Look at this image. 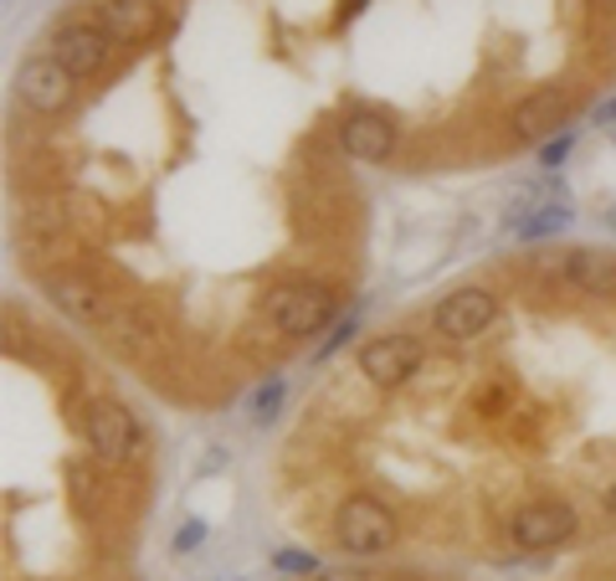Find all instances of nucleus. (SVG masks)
<instances>
[{
  "label": "nucleus",
  "instance_id": "2eb2a0df",
  "mask_svg": "<svg viewBox=\"0 0 616 581\" xmlns=\"http://www.w3.org/2000/svg\"><path fill=\"white\" fill-rule=\"evenodd\" d=\"M570 227V211L565 206H539V211H524V217H509V232L535 243V237H555V232Z\"/></svg>",
  "mask_w": 616,
  "mask_h": 581
},
{
  "label": "nucleus",
  "instance_id": "9b49d317",
  "mask_svg": "<svg viewBox=\"0 0 616 581\" xmlns=\"http://www.w3.org/2000/svg\"><path fill=\"white\" fill-rule=\"evenodd\" d=\"M339 145H345L355 160L380 165V160H390V149H396V129H390L386 114L360 104V109H349L345 124H339Z\"/></svg>",
  "mask_w": 616,
  "mask_h": 581
},
{
  "label": "nucleus",
  "instance_id": "412c9836",
  "mask_svg": "<svg viewBox=\"0 0 616 581\" xmlns=\"http://www.w3.org/2000/svg\"><path fill=\"white\" fill-rule=\"evenodd\" d=\"M314 581H376V577H365V571H314Z\"/></svg>",
  "mask_w": 616,
  "mask_h": 581
},
{
  "label": "nucleus",
  "instance_id": "f257e3e1",
  "mask_svg": "<svg viewBox=\"0 0 616 581\" xmlns=\"http://www.w3.org/2000/svg\"><path fill=\"white\" fill-rule=\"evenodd\" d=\"M329 319H335V294L319 284H282L268 298V325L288 339L319 335Z\"/></svg>",
  "mask_w": 616,
  "mask_h": 581
},
{
  "label": "nucleus",
  "instance_id": "393cba45",
  "mask_svg": "<svg viewBox=\"0 0 616 581\" xmlns=\"http://www.w3.org/2000/svg\"><path fill=\"white\" fill-rule=\"evenodd\" d=\"M606 221H612V227H616V211H612V217H606Z\"/></svg>",
  "mask_w": 616,
  "mask_h": 581
},
{
  "label": "nucleus",
  "instance_id": "5701e85b",
  "mask_svg": "<svg viewBox=\"0 0 616 581\" xmlns=\"http://www.w3.org/2000/svg\"><path fill=\"white\" fill-rule=\"evenodd\" d=\"M616 119V98H612V104H602V109H596V124H612Z\"/></svg>",
  "mask_w": 616,
  "mask_h": 581
},
{
  "label": "nucleus",
  "instance_id": "7ed1b4c3",
  "mask_svg": "<svg viewBox=\"0 0 616 581\" xmlns=\"http://www.w3.org/2000/svg\"><path fill=\"white\" fill-rule=\"evenodd\" d=\"M576 510L565 500H539V504H524V510H514L509 520V541L519 545V551H549V545H565L576 541Z\"/></svg>",
  "mask_w": 616,
  "mask_h": 581
},
{
  "label": "nucleus",
  "instance_id": "ddd939ff",
  "mask_svg": "<svg viewBox=\"0 0 616 581\" xmlns=\"http://www.w3.org/2000/svg\"><path fill=\"white\" fill-rule=\"evenodd\" d=\"M565 114H570V98H565L560 88H539V93H529L524 104H514L509 124L519 139H545L565 124Z\"/></svg>",
  "mask_w": 616,
  "mask_h": 581
},
{
  "label": "nucleus",
  "instance_id": "6ab92c4d",
  "mask_svg": "<svg viewBox=\"0 0 616 581\" xmlns=\"http://www.w3.org/2000/svg\"><path fill=\"white\" fill-rule=\"evenodd\" d=\"M278 567H282V571H304V577H308V571H319L314 561H308V555H298V551H282V555H278Z\"/></svg>",
  "mask_w": 616,
  "mask_h": 581
},
{
  "label": "nucleus",
  "instance_id": "a211bd4d",
  "mask_svg": "<svg viewBox=\"0 0 616 581\" xmlns=\"http://www.w3.org/2000/svg\"><path fill=\"white\" fill-rule=\"evenodd\" d=\"M504 406H509V392H504V386H483L478 392V412L494 417V412H504Z\"/></svg>",
  "mask_w": 616,
  "mask_h": 581
},
{
  "label": "nucleus",
  "instance_id": "f03ea898",
  "mask_svg": "<svg viewBox=\"0 0 616 581\" xmlns=\"http://www.w3.org/2000/svg\"><path fill=\"white\" fill-rule=\"evenodd\" d=\"M335 541L355 555H380L396 545V520H390V510L380 500L355 494V500H345L335 510Z\"/></svg>",
  "mask_w": 616,
  "mask_h": 581
},
{
  "label": "nucleus",
  "instance_id": "423d86ee",
  "mask_svg": "<svg viewBox=\"0 0 616 581\" xmlns=\"http://www.w3.org/2000/svg\"><path fill=\"white\" fill-rule=\"evenodd\" d=\"M47 294H52V304L62 314H72L78 325H93V329H113V319H119V309L108 304V294L98 284H88L82 273H72V268H57V273H47Z\"/></svg>",
  "mask_w": 616,
  "mask_h": 581
},
{
  "label": "nucleus",
  "instance_id": "6e6552de",
  "mask_svg": "<svg viewBox=\"0 0 616 581\" xmlns=\"http://www.w3.org/2000/svg\"><path fill=\"white\" fill-rule=\"evenodd\" d=\"M494 314H498V298L488 294V288L468 284V288H457V294H447L443 304H437L431 329H437L443 339H473V335H483V329L494 325Z\"/></svg>",
  "mask_w": 616,
  "mask_h": 581
},
{
  "label": "nucleus",
  "instance_id": "1a4fd4ad",
  "mask_svg": "<svg viewBox=\"0 0 616 581\" xmlns=\"http://www.w3.org/2000/svg\"><path fill=\"white\" fill-rule=\"evenodd\" d=\"M16 93L37 114H62L72 104V72L57 57H27L16 72Z\"/></svg>",
  "mask_w": 616,
  "mask_h": 581
},
{
  "label": "nucleus",
  "instance_id": "aec40b11",
  "mask_svg": "<svg viewBox=\"0 0 616 581\" xmlns=\"http://www.w3.org/2000/svg\"><path fill=\"white\" fill-rule=\"evenodd\" d=\"M565 149H570V139H549V145L539 149V160H545V165H560V160H565Z\"/></svg>",
  "mask_w": 616,
  "mask_h": 581
},
{
  "label": "nucleus",
  "instance_id": "f8f14e48",
  "mask_svg": "<svg viewBox=\"0 0 616 581\" xmlns=\"http://www.w3.org/2000/svg\"><path fill=\"white\" fill-rule=\"evenodd\" d=\"M93 16L113 41H149L165 21L155 0H98Z\"/></svg>",
  "mask_w": 616,
  "mask_h": 581
},
{
  "label": "nucleus",
  "instance_id": "9d476101",
  "mask_svg": "<svg viewBox=\"0 0 616 581\" xmlns=\"http://www.w3.org/2000/svg\"><path fill=\"white\" fill-rule=\"evenodd\" d=\"M52 57L72 78H93V72L108 68V57H113V37L103 27H88V21H68V27L52 37Z\"/></svg>",
  "mask_w": 616,
  "mask_h": 581
},
{
  "label": "nucleus",
  "instance_id": "4be33fe9",
  "mask_svg": "<svg viewBox=\"0 0 616 581\" xmlns=\"http://www.w3.org/2000/svg\"><path fill=\"white\" fill-rule=\"evenodd\" d=\"M349 335H355V319H345V325H339L335 335H329V345H324V355H329V351H339V345H345Z\"/></svg>",
  "mask_w": 616,
  "mask_h": 581
},
{
  "label": "nucleus",
  "instance_id": "b1692460",
  "mask_svg": "<svg viewBox=\"0 0 616 581\" xmlns=\"http://www.w3.org/2000/svg\"><path fill=\"white\" fill-rule=\"evenodd\" d=\"M602 504H606V514H616V479L606 484V494H602Z\"/></svg>",
  "mask_w": 616,
  "mask_h": 581
},
{
  "label": "nucleus",
  "instance_id": "dca6fc26",
  "mask_svg": "<svg viewBox=\"0 0 616 581\" xmlns=\"http://www.w3.org/2000/svg\"><path fill=\"white\" fill-rule=\"evenodd\" d=\"M278 402H282V381H272V386H262V392L252 396V417H257V422H268L272 412H278Z\"/></svg>",
  "mask_w": 616,
  "mask_h": 581
},
{
  "label": "nucleus",
  "instance_id": "4468645a",
  "mask_svg": "<svg viewBox=\"0 0 616 581\" xmlns=\"http://www.w3.org/2000/svg\"><path fill=\"white\" fill-rule=\"evenodd\" d=\"M62 243H68V217H62L57 206H31V211H21V247H27L31 257L62 253Z\"/></svg>",
  "mask_w": 616,
  "mask_h": 581
},
{
  "label": "nucleus",
  "instance_id": "f3484780",
  "mask_svg": "<svg viewBox=\"0 0 616 581\" xmlns=\"http://www.w3.org/2000/svg\"><path fill=\"white\" fill-rule=\"evenodd\" d=\"M201 535H206V525H201V520H190V525H180V530H175V555L201 551Z\"/></svg>",
  "mask_w": 616,
  "mask_h": 581
},
{
  "label": "nucleus",
  "instance_id": "0eeeda50",
  "mask_svg": "<svg viewBox=\"0 0 616 581\" xmlns=\"http://www.w3.org/2000/svg\"><path fill=\"white\" fill-rule=\"evenodd\" d=\"M416 365H421V339L411 335H376L360 345V376L370 386H401L406 376H416Z\"/></svg>",
  "mask_w": 616,
  "mask_h": 581
},
{
  "label": "nucleus",
  "instance_id": "20e7f679",
  "mask_svg": "<svg viewBox=\"0 0 616 581\" xmlns=\"http://www.w3.org/2000/svg\"><path fill=\"white\" fill-rule=\"evenodd\" d=\"M539 268L560 284L580 288V294H612L616 298V253L602 247H560V253H545Z\"/></svg>",
  "mask_w": 616,
  "mask_h": 581
},
{
  "label": "nucleus",
  "instance_id": "39448f33",
  "mask_svg": "<svg viewBox=\"0 0 616 581\" xmlns=\"http://www.w3.org/2000/svg\"><path fill=\"white\" fill-rule=\"evenodd\" d=\"M82 427H88V443H93V453L103 463H129L139 453V422L129 417V406L108 402V396H98L88 406Z\"/></svg>",
  "mask_w": 616,
  "mask_h": 581
}]
</instances>
